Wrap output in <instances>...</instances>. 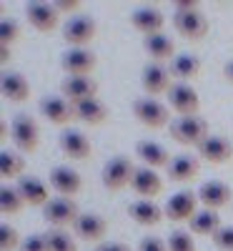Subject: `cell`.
I'll use <instances>...</instances> for the list:
<instances>
[{"instance_id":"6da1fadb","label":"cell","mask_w":233,"mask_h":251,"mask_svg":"<svg viewBox=\"0 0 233 251\" xmlns=\"http://www.w3.org/2000/svg\"><path fill=\"white\" fill-rule=\"evenodd\" d=\"M173 141L181 146H198L208 138V123L201 116H190V118H173L168 126Z\"/></svg>"},{"instance_id":"7a4b0ae2","label":"cell","mask_w":233,"mask_h":251,"mask_svg":"<svg viewBox=\"0 0 233 251\" xmlns=\"http://www.w3.org/2000/svg\"><path fill=\"white\" fill-rule=\"evenodd\" d=\"M10 138L20 153H33L40 143V128L35 118H30L28 113H18L10 121Z\"/></svg>"},{"instance_id":"3957f363","label":"cell","mask_w":233,"mask_h":251,"mask_svg":"<svg viewBox=\"0 0 233 251\" xmlns=\"http://www.w3.org/2000/svg\"><path fill=\"white\" fill-rule=\"evenodd\" d=\"M95 33H98V23L88 13H78L63 25V38H66V43L70 48H88Z\"/></svg>"},{"instance_id":"277c9868","label":"cell","mask_w":233,"mask_h":251,"mask_svg":"<svg viewBox=\"0 0 233 251\" xmlns=\"http://www.w3.org/2000/svg\"><path fill=\"white\" fill-rule=\"evenodd\" d=\"M136 176V166L128 156H113L103 166V186L108 191H123L125 186H131Z\"/></svg>"},{"instance_id":"5b68a950","label":"cell","mask_w":233,"mask_h":251,"mask_svg":"<svg viewBox=\"0 0 233 251\" xmlns=\"http://www.w3.org/2000/svg\"><path fill=\"white\" fill-rule=\"evenodd\" d=\"M133 116L145 126V128H165V126H171L168 106H163L161 100H156L151 96L133 100Z\"/></svg>"},{"instance_id":"8992f818","label":"cell","mask_w":233,"mask_h":251,"mask_svg":"<svg viewBox=\"0 0 233 251\" xmlns=\"http://www.w3.org/2000/svg\"><path fill=\"white\" fill-rule=\"evenodd\" d=\"M80 211H78V203L73 199L66 196H55L43 206V219L53 226V228H66V226H75Z\"/></svg>"},{"instance_id":"52a82bcc","label":"cell","mask_w":233,"mask_h":251,"mask_svg":"<svg viewBox=\"0 0 233 251\" xmlns=\"http://www.w3.org/2000/svg\"><path fill=\"white\" fill-rule=\"evenodd\" d=\"M168 106L178 113V118L198 116V108H201L198 91L190 83H173L171 91H168Z\"/></svg>"},{"instance_id":"ba28073f","label":"cell","mask_w":233,"mask_h":251,"mask_svg":"<svg viewBox=\"0 0 233 251\" xmlns=\"http://www.w3.org/2000/svg\"><path fill=\"white\" fill-rule=\"evenodd\" d=\"M198 191H188V188H183V191H178V194H173L171 199H168V203H165V216H168V221H176V224H181V221H190L196 214H198Z\"/></svg>"},{"instance_id":"9c48e42d","label":"cell","mask_w":233,"mask_h":251,"mask_svg":"<svg viewBox=\"0 0 233 251\" xmlns=\"http://www.w3.org/2000/svg\"><path fill=\"white\" fill-rule=\"evenodd\" d=\"M95 63H98V58L88 48H68L60 58L63 71H66L68 75H73V78H91Z\"/></svg>"},{"instance_id":"30bf717a","label":"cell","mask_w":233,"mask_h":251,"mask_svg":"<svg viewBox=\"0 0 233 251\" xmlns=\"http://www.w3.org/2000/svg\"><path fill=\"white\" fill-rule=\"evenodd\" d=\"M23 13H25V20L38 33H53L58 28L60 13L55 10L53 3H40V0H33V3H25Z\"/></svg>"},{"instance_id":"8fae6325","label":"cell","mask_w":233,"mask_h":251,"mask_svg":"<svg viewBox=\"0 0 233 251\" xmlns=\"http://www.w3.org/2000/svg\"><path fill=\"white\" fill-rule=\"evenodd\" d=\"M173 28L186 40H201L208 33V18L201 10H188V13H173Z\"/></svg>"},{"instance_id":"7c38bea8","label":"cell","mask_w":233,"mask_h":251,"mask_svg":"<svg viewBox=\"0 0 233 251\" xmlns=\"http://www.w3.org/2000/svg\"><path fill=\"white\" fill-rule=\"evenodd\" d=\"M171 71H168L163 63H151V66H145L143 73H140V86L148 96H161V93H168L171 91Z\"/></svg>"},{"instance_id":"4fadbf2b","label":"cell","mask_w":233,"mask_h":251,"mask_svg":"<svg viewBox=\"0 0 233 251\" xmlns=\"http://www.w3.org/2000/svg\"><path fill=\"white\" fill-rule=\"evenodd\" d=\"M60 93H63V98L70 100L75 106V103L98 98V83L93 78H73V75H68L60 83Z\"/></svg>"},{"instance_id":"5bb4252c","label":"cell","mask_w":233,"mask_h":251,"mask_svg":"<svg viewBox=\"0 0 233 251\" xmlns=\"http://www.w3.org/2000/svg\"><path fill=\"white\" fill-rule=\"evenodd\" d=\"M48 183H50V188H53L55 194L66 196V199L75 196L80 188H83L80 174L75 169H68V166H55V169L50 171V176H48Z\"/></svg>"},{"instance_id":"9a60e30c","label":"cell","mask_w":233,"mask_h":251,"mask_svg":"<svg viewBox=\"0 0 233 251\" xmlns=\"http://www.w3.org/2000/svg\"><path fill=\"white\" fill-rule=\"evenodd\" d=\"M131 25L145 35H156V33H163V25H165V15L153 8V5H143V8H136L131 13Z\"/></svg>"},{"instance_id":"2e32d148","label":"cell","mask_w":233,"mask_h":251,"mask_svg":"<svg viewBox=\"0 0 233 251\" xmlns=\"http://www.w3.org/2000/svg\"><path fill=\"white\" fill-rule=\"evenodd\" d=\"M40 113H43L50 123L55 126H68L70 121H75V106L70 100H66L63 96H50L40 100Z\"/></svg>"},{"instance_id":"e0dca14e","label":"cell","mask_w":233,"mask_h":251,"mask_svg":"<svg viewBox=\"0 0 233 251\" xmlns=\"http://www.w3.org/2000/svg\"><path fill=\"white\" fill-rule=\"evenodd\" d=\"M231 199H233V191L223 181H206L198 188V201L203 203V208H210V211H218V208L228 206Z\"/></svg>"},{"instance_id":"ac0fdd59","label":"cell","mask_w":233,"mask_h":251,"mask_svg":"<svg viewBox=\"0 0 233 251\" xmlns=\"http://www.w3.org/2000/svg\"><path fill=\"white\" fill-rule=\"evenodd\" d=\"M75 234L83 239V241H91V244H98L103 241V236L108 234V221H105L100 214L95 211H88V214H80L78 221H75Z\"/></svg>"},{"instance_id":"d6986e66","label":"cell","mask_w":233,"mask_h":251,"mask_svg":"<svg viewBox=\"0 0 233 251\" xmlns=\"http://www.w3.org/2000/svg\"><path fill=\"white\" fill-rule=\"evenodd\" d=\"M58 143H60V151L68 158H75V161H83V158H88L93 153V146H91L88 136L75 131V128H66L60 133Z\"/></svg>"},{"instance_id":"ffe728a7","label":"cell","mask_w":233,"mask_h":251,"mask_svg":"<svg viewBox=\"0 0 233 251\" xmlns=\"http://www.w3.org/2000/svg\"><path fill=\"white\" fill-rule=\"evenodd\" d=\"M196 151H198V156H201L203 161L216 163V166L228 163V161L233 158V146H231L223 136H208Z\"/></svg>"},{"instance_id":"44dd1931","label":"cell","mask_w":233,"mask_h":251,"mask_svg":"<svg viewBox=\"0 0 233 251\" xmlns=\"http://www.w3.org/2000/svg\"><path fill=\"white\" fill-rule=\"evenodd\" d=\"M131 188H133L140 199L153 201V199L163 191V181H161V176H158L153 169L140 166V169H136V176H133V181H131Z\"/></svg>"},{"instance_id":"7402d4cb","label":"cell","mask_w":233,"mask_h":251,"mask_svg":"<svg viewBox=\"0 0 233 251\" xmlns=\"http://www.w3.org/2000/svg\"><path fill=\"white\" fill-rule=\"evenodd\" d=\"M128 216H131L138 226H158V224L165 219V211H163L156 201L138 199V201L128 203Z\"/></svg>"},{"instance_id":"603a6c76","label":"cell","mask_w":233,"mask_h":251,"mask_svg":"<svg viewBox=\"0 0 233 251\" xmlns=\"http://www.w3.org/2000/svg\"><path fill=\"white\" fill-rule=\"evenodd\" d=\"M20 199L25 201V206H46L50 199H48V183H43L40 178L35 176H23L18 178L15 183Z\"/></svg>"},{"instance_id":"cb8c5ba5","label":"cell","mask_w":233,"mask_h":251,"mask_svg":"<svg viewBox=\"0 0 233 251\" xmlns=\"http://www.w3.org/2000/svg\"><path fill=\"white\" fill-rule=\"evenodd\" d=\"M136 156L148 166V169H168V163H171V153H168L161 143L156 141H138L136 143Z\"/></svg>"},{"instance_id":"d4e9b609","label":"cell","mask_w":233,"mask_h":251,"mask_svg":"<svg viewBox=\"0 0 233 251\" xmlns=\"http://www.w3.org/2000/svg\"><path fill=\"white\" fill-rule=\"evenodd\" d=\"M0 91L3 96L13 103H23L30 98V83L25 80V75H20L15 71H5L3 78H0Z\"/></svg>"},{"instance_id":"484cf974","label":"cell","mask_w":233,"mask_h":251,"mask_svg":"<svg viewBox=\"0 0 233 251\" xmlns=\"http://www.w3.org/2000/svg\"><path fill=\"white\" fill-rule=\"evenodd\" d=\"M143 48L145 53L153 58V63H171L176 58V46L173 40L168 38L165 33H156V35H145L143 38Z\"/></svg>"},{"instance_id":"4316f807","label":"cell","mask_w":233,"mask_h":251,"mask_svg":"<svg viewBox=\"0 0 233 251\" xmlns=\"http://www.w3.org/2000/svg\"><path fill=\"white\" fill-rule=\"evenodd\" d=\"M198 171H201L198 161L193 156H188V153H178V156H173L171 163H168V176H171V181H178V183L196 181Z\"/></svg>"},{"instance_id":"83f0119b","label":"cell","mask_w":233,"mask_h":251,"mask_svg":"<svg viewBox=\"0 0 233 251\" xmlns=\"http://www.w3.org/2000/svg\"><path fill=\"white\" fill-rule=\"evenodd\" d=\"M168 71H171L173 78H178V83H188V80L198 78V73H201V60H198V55L181 53V55H176L171 63H168Z\"/></svg>"},{"instance_id":"f1b7e54d","label":"cell","mask_w":233,"mask_h":251,"mask_svg":"<svg viewBox=\"0 0 233 251\" xmlns=\"http://www.w3.org/2000/svg\"><path fill=\"white\" fill-rule=\"evenodd\" d=\"M75 116H78V121L88 123V126H100V123L108 121L111 111L100 98H91V100L75 103Z\"/></svg>"},{"instance_id":"f546056e","label":"cell","mask_w":233,"mask_h":251,"mask_svg":"<svg viewBox=\"0 0 233 251\" xmlns=\"http://www.w3.org/2000/svg\"><path fill=\"white\" fill-rule=\"evenodd\" d=\"M221 228H223L221 216L216 211H210V208H203V211H198L193 219L188 221V231L198 234V236H210V239H213V234L221 231Z\"/></svg>"},{"instance_id":"4dcf8cb0","label":"cell","mask_w":233,"mask_h":251,"mask_svg":"<svg viewBox=\"0 0 233 251\" xmlns=\"http://www.w3.org/2000/svg\"><path fill=\"white\" fill-rule=\"evenodd\" d=\"M25 171V158L20 156V151H0V176L3 178H23Z\"/></svg>"},{"instance_id":"1f68e13d","label":"cell","mask_w":233,"mask_h":251,"mask_svg":"<svg viewBox=\"0 0 233 251\" xmlns=\"http://www.w3.org/2000/svg\"><path fill=\"white\" fill-rule=\"evenodd\" d=\"M23 206H25V201L20 199L15 186H3V188H0V214H3V216L20 214V211H23Z\"/></svg>"},{"instance_id":"d6a6232c","label":"cell","mask_w":233,"mask_h":251,"mask_svg":"<svg viewBox=\"0 0 233 251\" xmlns=\"http://www.w3.org/2000/svg\"><path fill=\"white\" fill-rule=\"evenodd\" d=\"M46 244H48V251H78L73 236L63 228H50L46 234Z\"/></svg>"},{"instance_id":"836d02e7","label":"cell","mask_w":233,"mask_h":251,"mask_svg":"<svg viewBox=\"0 0 233 251\" xmlns=\"http://www.w3.org/2000/svg\"><path fill=\"white\" fill-rule=\"evenodd\" d=\"M168 251H196V241L190 236V231L176 228L168 234Z\"/></svg>"},{"instance_id":"e575fe53","label":"cell","mask_w":233,"mask_h":251,"mask_svg":"<svg viewBox=\"0 0 233 251\" xmlns=\"http://www.w3.org/2000/svg\"><path fill=\"white\" fill-rule=\"evenodd\" d=\"M18 38H20L18 20H13V18H3V20H0V46H8L10 48Z\"/></svg>"},{"instance_id":"d590c367","label":"cell","mask_w":233,"mask_h":251,"mask_svg":"<svg viewBox=\"0 0 233 251\" xmlns=\"http://www.w3.org/2000/svg\"><path fill=\"white\" fill-rule=\"evenodd\" d=\"M20 234H18V228L10 226V224H3L0 226V251H15L20 249Z\"/></svg>"},{"instance_id":"8d00e7d4","label":"cell","mask_w":233,"mask_h":251,"mask_svg":"<svg viewBox=\"0 0 233 251\" xmlns=\"http://www.w3.org/2000/svg\"><path fill=\"white\" fill-rule=\"evenodd\" d=\"M210 241H213V246L218 251H233V226H223L221 231L213 234Z\"/></svg>"},{"instance_id":"74e56055","label":"cell","mask_w":233,"mask_h":251,"mask_svg":"<svg viewBox=\"0 0 233 251\" xmlns=\"http://www.w3.org/2000/svg\"><path fill=\"white\" fill-rule=\"evenodd\" d=\"M18 251H48V244H46V234H33L28 236L23 244H20Z\"/></svg>"},{"instance_id":"f35d334b","label":"cell","mask_w":233,"mask_h":251,"mask_svg":"<svg viewBox=\"0 0 233 251\" xmlns=\"http://www.w3.org/2000/svg\"><path fill=\"white\" fill-rule=\"evenodd\" d=\"M138 251H168V244L161 241L158 236H143L138 244Z\"/></svg>"},{"instance_id":"ab89813d","label":"cell","mask_w":233,"mask_h":251,"mask_svg":"<svg viewBox=\"0 0 233 251\" xmlns=\"http://www.w3.org/2000/svg\"><path fill=\"white\" fill-rule=\"evenodd\" d=\"M55 10L63 15V13H75V10H80V0H55Z\"/></svg>"},{"instance_id":"60d3db41","label":"cell","mask_w":233,"mask_h":251,"mask_svg":"<svg viewBox=\"0 0 233 251\" xmlns=\"http://www.w3.org/2000/svg\"><path fill=\"white\" fill-rule=\"evenodd\" d=\"M95 251H133L128 244H120V241H105V244H98Z\"/></svg>"},{"instance_id":"b9f144b4","label":"cell","mask_w":233,"mask_h":251,"mask_svg":"<svg viewBox=\"0 0 233 251\" xmlns=\"http://www.w3.org/2000/svg\"><path fill=\"white\" fill-rule=\"evenodd\" d=\"M188 10H198L196 0H176L173 3V13H188Z\"/></svg>"},{"instance_id":"7bdbcfd3","label":"cell","mask_w":233,"mask_h":251,"mask_svg":"<svg viewBox=\"0 0 233 251\" xmlns=\"http://www.w3.org/2000/svg\"><path fill=\"white\" fill-rule=\"evenodd\" d=\"M223 75H226L228 83H233V60H228L226 66H223Z\"/></svg>"},{"instance_id":"ee69618b","label":"cell","mask_w":233,"mask_h":251,"mask_svg":"<svg viewBox=\"0 0 233 251\" xmlns=\"http://www.w3.org/2000/svg\"><path fill=\"white\" fill-rule=\"evenodd\" d=\"M0 55H3L0 60H3V63H8V60H10V48H8V46H0Z\"/></svg>"}]
</instances>
